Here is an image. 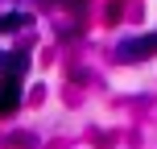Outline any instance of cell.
<instances>
[{
    "instance_id": "1",
    "label": "cell",
    "mask_w": 157,
    "mask_h": 149,
    "mask_svg": "<svg viewBox=\"0 0 157 149\" xmlns=\"http://www.w3.org/2000/svg\"><path fill=\"white\" fill-rule=\"evenodd\" d=\"M124 62H132V58H149L157 54V33H145V37H128V41H120V50H116Z\"/></svg>"
},
{
    "instance_id": "2",
    "label": "cell",
    "mask_w": 157,
    "mask_h": 149,
    "mask_svg": "<svg viewBox=\"0 0 157 149\" xmlns=\"http://www.w3.org/2000/svg\"><path fill=\"white\" fill-rule=\"evenodd\" d=\"M17 104H21V79L4 75V83H0V116H8Z\"/></svg>"
},
{
    "instance_id": "3",
    "label": "cell",
    "mask_w": 157,
    "mask_h": 149,
    "mask_svg": "<svg viewBox=\"0 0 157 149\" xmlns=\"http://www.w3.org/2000/svg\"><path fill=\"white\" fill-rule=\"evenodd\" d=\"M17 25H25V17H21V13H13V17H0V29H17Z\"/></svg>"
}]
</instances>
